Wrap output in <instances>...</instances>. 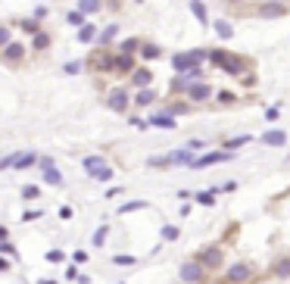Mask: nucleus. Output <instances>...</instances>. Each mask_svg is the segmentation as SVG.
Listing matches in <instances>:
<instances>
[{"label":"nucleus","instance_id":"nucleus-1","mask_svg":"<svg viewBox=\"0 0 290 284\" xmlns=\"http://www.w3.org/2000/svg\"><path fill=\"white\" fill-rule=\"evenodd\" d=\"M206 60L212 66H219L222 72H228V75H244V66H247L240 57H234V53H228V50H209Z\"/></svg>","mask_w":290,"mask_h":284},{"label":"nucleus","instance_id":"nucleus-2","mask_svg":"<svg viewBox=\"0 0 290 284\" xmlns=\"http://www.w3.org/2000/svg\"><path fill=\"white\" fill-rule=\"evenodd\" d=\"M81 63H84L87 72H94V75H106V72H113V53H110V47H97V50H90Z\"/></svg>","mask_w":290,"mask_h":284},{"label":"nucleus","instance_id":"nucleus-3","mask_svg":"<svg viewBox=\"0 0 290 284\" xmlns=\"http://www.w3.org/2000/svg\"><path fill=\"white\" fill-rule=\"evenodd\" d=\"M25 57H28V44H22V41H10L7 47H0V63H4V66H22L25 63Z\"/></svg>","mask_w":290,"mask_h":284},{"label":"nucleus","instance_id":"nucleus-4","mask_svg":"<svg viewBox=\"0 0 290 284\" xmlns=\"http://www.w3.org/2000/svg\"><path fill=\"white\" fill-rule=\"evenodd\" d=\"M203 60H206V50H184L172 57V69L175 72H187L194 66H203Z\"/></svg>","mask_w":290,"mask_h":284},{"label":"nucleus","instance_id":"nucleus-5","mask_svg":"<svg viewBox=\"0 0 290 284\" xmlns=\"http://www.w3.org/2000/svg\"><path fill=\"white\" fill-rule=\"evenodd\" d=\"M106 106H110L113 113H128L131 94L125 91V87H110V94H106Z\"/></svg>","mask_w":290,"mask_h":284},{"label":"nucleus","instance_id":"nucleus-6","mask_svg":"<svg viewBox=\"0 0 290 284\" xmlns=\"http://www.w3.org/2000/svg\"><path fill=\"white\" fill-rule=\"evenodd\" d=\"M197 262H200L203 269H222V262H225L222 247H206V250H200L197 253Z\"/></svg>","mask_w":290,"mask_h":284},{"label":"nucleus","instance_id":"nucleus-7","mask_svg":"<svg viewBox=\"0 0 290 284\" xmlns=\"http://www.w3.org/2000/svg\"><path fill=\"white\" fill-rule=\"evenodd\" d=\"M38 163V153L34 150H19V153H10V169L13 172H25Z\"/></svg>","mask_w":290,"mask_h":284},{"label":"nucleus","instance_id":"nucleus-8","mask_svg":"<svg viewBox=\"0 0 290 284\" xmlns=\"http://www.w3.org/2000/svg\"><path fill=\"white\" fill-rule=\"evenodd\" d=\"M231 159V150H212V153H203V156H194V163L187 169H206V166H215V163H225Z\"/></svg>","mask_w":290,"mask_h":284},{"label":"nucleus","instance_id":"nucleus-9","mask_svg":"<svg viewBox=\"0 0 290 284\" xmlns=\"http://www.w3.org/2000/svg\"><path fill=\"white\" fill-rule=\"evenodd\" d=\"M184 94H187V100H190V103H206L215 91H212V84H206V81H194V84H187V91H184Z\"/></svg>","mask_w":290,"mask_h":284},{"label":"nucleus","instance_id":"nucleus-10","mask_svg":"<svg viewBox=\"0 0 290 284\" xmlns=\"http://www.w3.org/2000/svg\"><path fill=\"white\" fill-rule=\"evenodd\" d=\"M203 272H206L203 265L197 262V259H190V262L181 265V272H178V275H181V281H184V284H200V281H203Z\"/></svg>","mask_w":290,"mask_h":284},{"label":"nucleus","instance_id":"nucleus-11","mask_svg":"<svg viewBox=\"0 0 290 284\" xmlns=\"http://www.w3.org/2000/svg\"><path fill=\"white\" fill-rule=\"evenodd\" d=\"M50 44H53V34L44 31V28H38L34 34H28V50H34V53H47Z\"/></svg>","mask_w":290,"mask_h":284},{"label":"nucleus","instance_id":"nucleus-12","mask_svg":"<svg viewBox=\"0 0 290 284\" xmlns=\"http://www.w3.org/2000/svg\"><path fill=\"white\" fill-rule=\"evenodd\" d=\"M250 278H253V269H250L247 262H234L231 269L225 272V281H228V284H244V281H250Z\"/></svg>","mask_w":290,"mask_h":284},{"label":"nucleus","instance_id":"nucleus-13","mask_svg":"<svg viewBox=\"0 0 290 284\" xmlns=\"http://www.w3.org/2000/svg\"><path fill=\"white\" fill-rule=\"evenodd\" d=\"M147 125H150V128H162V131H175L178 122H175V116H172L169 110H162V113H153V116L147 119Z\"/></svg>","mask_w":290,"mask_h":284},{"label":"nucleus","instance_id":"nucleus-14","mask_svg":"<svg viewBox=\"0 0 290 284\" xmlns=\"http://www.w3.org/2000/svg\"><path fill=\"white\" fill-rule=\"evenodd\" d=\"M134 66H137V60L131 53H113V72L116 75H131Z\"/></svg>","mask_w":290,"mask_h":284},{"label":"nucleus","instance_id":"nucleus-15","mask_svg":"<svg viewBox=\"0 0 290 284\" xmlns=\"http://www.w3.org/2000/svg\"><path fill=\"white\" fill-rule=\"evenodd\" d=\"M128 81H131V87H150V81H153V69H147V66H134L131 75H128Z\"/></svg>","mask_w":290,"mask_h":284},{"label":"nucleus","instance_id":"nucleus-16","mask_svg":"<svg viewBox=\"0 0 290 284\" xmlns=\"http://www.w3.org/2000/svg\"><path fill=\"white\" fill-rule=\"evenodd\" d=\"M116 38H119V25H116V22H110L106 28H97V38H94V44H97V47H110Z\"/></svg>","mask_w":290,"mask_h":284},{"label":"nucleus","instance_id":"nucleus-17","mask_svg":"<svg viewBox=\"0 0 290 284\" xmlns=\"http://www.w3.org/2000/svg\"><path fill=\"white\" fill-rule=\"evenodd\" d=\"M137 57H140V60H147V63H153V60H159V57H162V47H159V44H153V41H140Z\"/></svg>","mask_w":290,"mask_h":284},{"label":"nucleus","instance_id":"nucleus-18","mask_svg":"<svg viewBox=\"0 0 290 284\" xmlns=\"http://www.w3.org/2000/svg\"><path fill=\"white\" fill-rule=\"evenodd\" d=\"M256 13H259V19H281L287 10H284V4H271V0H268V4H262Z\"/></svg>","mask_w":290,"mask_h":284},{"label":"nucleus","instance_id":"nucleus-19","mask_svg":"<svg viewBox=\"0 0 290 284\" xmlns=\"http://www.w3.org/2000/svg\"><path fill=\"white\" fill-rule=\"evenodd\" d=\"M194 163V153L187 147H181V150H172L169 153V166H190Z\"/></svg>","mask_w":290,"mask_h":284},{"label":"nucleus","instance_id":"nucleus-20","mask_svg":"<svg viewBox=\"0 0 290 284\" xmlns=\"http://www.w3.org/2000/svg\"><path fill=\"white\" fill-rule=\"evenodd\" d=\"M41 178H44V184H50V187H63V184H66V178H63V172H60L57 166H50V169H44V172H41Z\"/></svg>","mask_w":290,"mask_h":284},{"label":"nucleus","instance_id":"nucleus-21","mask_svg":"<svg viewBox=\"0 0 290 284\" xmlns=\"http://www.w3.org/2000/svg\"><path fill=\"white\" fill-rule=\"evenodd\" d=\"M81 166H84V172H87V175H94L97 169H103V166H106V159H103L100 153H87V156L81 159Z\"/></svg>","mask_w":290,"mask_h":284},{"label":"nucleus","instance_id":"nucleus-22","mask_svg":"<svg viewBox=\"0 0 290 284\" xmlns=\"http://www.w3.org/2000/svg\"><path fill=\"white\" fill-rule=\"evenodd\" d=\"M153 103H156V91H153V87H137L134 106H153Z\"/></svg>","mask_w":290,"mask_h":284},{"label":"nucleus","instance_id":"nucleus-23","mask_svg":"<svg viewBox=\"0 0 290 284\" xmlns=\"http://www.w3.org/2000/svg\"><path fill=\"white\" fill-rule=\"evenodd\" d=\"M75 10H81L87 19H90V16H97V13L103 10V0H78V7H75Z\"/></svg>","mask_w":290,"mask_h":284},{"label":"nucleus","instance_id":"nucleus-24","mask_svg":"<svg viewBox=\"0 0 290 284\" xmlns=\"http://www.w3.org/2000/svg\"><path fill=\"white\" fill-rule=\"evenodd\" d=\"M94 38H97V25L87 19V22L78 28V41H81V44H94Z\"/></svg>","mask_w":290,"mask_h":284},{"label":"nucleus","instance_id":"nucleus-25","mask_svg":"<svg viewBox=\"0 0 290 284\" xmlns=\"http://www.w3.org/2000/svg\"><path fill=\"white\" fill-rule=\"evenodd\" d=\"M190 13L197 16V22H200V25L209 22V13H206V4H203V0H190Z\"/></svg>","mask_w":290,"mask_h":284},{"label":"nucleus","instance_id":"nucleus-26","mask_svg":"<svg viewBox=\"0 0 290 284\" xmlns=\"http://www.w3.org/2000/svg\"><path fill=\"white\" fill-rule=\"evenodd\" d=\"M262 144L281 147V144H287V134H284V131H265V134H262Z\"/></svg>","mask_w":290,"mask_h":284},{"label":"nucleus","instance_id":"nucleus-27","mask_svg":"<svg viewBox=\"0 0 290 284\" xmlns=\"http://www.w3.org/2000/svg\"><path fill=\"white\" fill-rule=\"evenodd\" d=\"M215 194H222L219 187H212V191H200V194H194V200L200 203V206H212L215 203Z\"/></svg>","mask_w":290,"mask_h":284},{"label":"nucleus","instance_id":"nucleus-28","mask_svg":"<svg viewBox=\"0 0 290 284\" xmlns=\"http://www.w3.org/2000/svg\"><path fill=\"white\" fill-rule=\"evenodd\" d=\"M137 47H140V38H125V41H119V53H131V57H137Z\"/></svg>","mask_w":290,"mask_h":284},{"label":"nucleus","instance_id":"nucleus-29","mask_svg":"<svg viewBox=\"0 0 290 284\" xmlns=\"http://www.w3.org/2000/svg\"><path fill=\"white\" fill-rule=\"evenodd\" d=\"M137 209H147V200H128L119 206V216H128V212H137Z\"/></svg>","mask_w":290,"mask_h":284},{"label":"nucleus","instance_id":"nucleus-30","mask_svg":"<svg viewBox=\"0 0 290 284\" xmlns=\"http://www.w3.org/2000/svg\"><path fill=\"white\" fill-rule=\"evenodd\" d=\"M212 28H215V34H219V38H231V34H234V28H231V22H225V19H215L212 22Z\"/></svg>","mask_w":290,"mask_h":284},{"label":"nucleus","instance_id":"nucleus-31","mask_svg":"<svg viewBox=\"0 0 290 284\" xmlns=\"http://www.w3.org/2000/svg\"><path fill=\"white\" fill-rule=\"evenodd\" d=\"M244 144H253V137H250V134H240V137H231V140H225V150H231V153H234V150H240Z\"/></svg>","mask_w":290,"mask_h":284},{"label":"nucleus","instance_id":"nucleus-32","mask_svg":"<svg viewBox=\"0 0 290 284\" xmlns=\"http://www.w3.org/2000/svg\"><path fill=\"white\" fill-rule=\"evenodd\" d=\"M19 197L28 200V203L38 200V197H41V184H22V194H19Z\"/></svg>","mask_w":290,"mask_h":284},{"label":"nucleus","instance_id":"nucleus-33","mask_svg":"<svg viewBox=\"0 0 290 284\" xmlns=\"http://www.w3.org/2000/svg\"><path fill=\"white\" fill-rule=\"evenodd\" d=\"M16 25H19V28H22L25 34H34L38 28H44V25H41V19H34V16H31V19H19Z\"/></svg>","mask_w":290,"mask_h":284},{"label":"nucleus","instance_id":"nucleus-34","mask_svg":"<svg viewBox=\"0 0 290 284\" xmlns=\"http://www.w3.org/2000/svg\"><path fill=\"white\" fill-rule=\"evenodd\" d=\"M66 22H69V25H72V28H81V25H84V22H87V16H84V13H81V10H72V13H69V16H66Z\"/></svg>","mask_w":290,"mask_h":284},{"label":"nucleus","instance_id":"nucleus-35","mask_svg":"<svg viewBox=\"0 0 290 284\" xmlns=\"http://www.w3.org/2000/svg\"><path fill=\"white\" fill-rule=\"evenodd\" d=\"M271 272H275L278 278H290V256L278 259V262H275V269H271Z\"/></svg>","mask_w":290,"mask_h":284},{"label":"nucleus","instance_id":"nucleus-36","mask_svg":"<svg viewBox=\"0 0 290 284\" xmlns=\"http://www.w3.org/2000/svg\"><path fill=\"white\" fill-rule=\"evenodd\" d=\"M113 175H116V169H113L110 163H106L103 169H97L94 175H90V178H94V181H110V178H113Z\"/></svg>","mask_w":290,"mask_h":284},{"label":"nucleus","instance_id":"nucleus-37","mask_svg":"<svg viewBox=\"0 0 290 284\" xmlns=\"http://www.w3.org/2000/svg\"><path fill=\"white\" fill-rule=\"evenodd\" d=\"M0 256H10V259H19V250L10 244V238H4L0 241Z\"/></svg>","mask_w":290,"mask_h":284},{"label":"nucleus","instance_id":"nucleus-38","mask_svg":"<svg viewBox=\"0 0 290 284\" xmlns=\"http://www.w3.org/2000/svg\"><path fill=\"white\" fill-rule=\"evenodd\" d=\"M106 238H110V225H100L97 231H94V241H90V244H94V247H103Z\"/></svg>","mask_w":290,"mask_h":284},{"label":"nucleus","instance_id":"nucleus-39","mask_svg":"<svg viewBox=\"0 0 290 284\" xmlns=\"http://www.w3.org/2000/svg\"><path fill=\"white\" fill-rule=\"evenodd\" d=\"M81 69H84V63H81V60H69V63L63 66V72H66V75H78Z\"/></svg>","mask_w":290,"mask_h":284},{"label":"nucleus","instance_id":"nucleus-40","mask_svg":"<svg viewBox=\"0 0 290 284\" xmlns=\"http://www.w3.org/2000/svg\"><path fill=\"white\" fill-rule=\"evenodd\" d=\"M159 234H162V241H178V238H181V231H178L175 225H162Z\"/></svg>","mask_w":290,"mask_h":284},{"label":"nucleus","instance_id":"nucleus-41","mask_svg":"<svg viewBox=\"0 0 290 284\" xmlns=\"http://www.w3.org/2000/svg\"><path fill=\"white\" fill-rule=\"evenodd\" d=\"M44 259L57 265V262H66V253H63V250H57V247H53V250H47V256H44Z\"/></svg>","mask_w":290,"mask_h":284},{"label":"nucleus","instance_id":"nucleus-42","mask_svg":"<svg viewBox=\"0 0 290 284\" xmlns=\"http://www.w3.org/2000/svg\"><path fill=\"white\" fill-rule=\"evenodd\" d=\"M169 113H172V116H184V113H190V103H181V100H178V103L169 106Z\"/></svg>","mask_w":290,"mask_h":284},{"label":"nucleus","instance_id":"nucleus-43","mask_svg":"<svg viewBox=\"0 0 290 284\" xmlns=\"http://www.w3.org/2000/svg\"><path fill=\"white\" fill-rule=\"evenodd\" d=\"M147 166H150V169H162V166H169V153H166V156H150V159H147Z\"/></svg>","mask_w":290,"mask_h":284},{"label":"nucleus","instance_id":"nucleus-44","mask_svg":"<svg viewBox=\"0 0 290 284\" xmlns=\"http://www.w3.org/2000/svg\"><path fill=\"white\" fill-rule=\"evenodd\" d=\"M13 41V28L10 25H0V47H7Z\"/></svg>","mask_w":290,"mask_h":284},{"label":"nucleus","instance_id":"nucleus-45","mask_svg":"<svg viewBox=\"0 0 290 284\" xmlns=\"http://www.w3.org/2000/svg\"><path fill=\"white\" fill-rule=\"evenodd\" d=\"M113 262H116V265H137V256H125V253H119V256H113Z\"/></svg>","mask_w":290,"mask_h":284},{"label":"nucleus","instance_id":"nucleus-46","mask_svg":"<svg viewBox=\"0 0 290 284\" xmlns=\"http://www.w3.org/2000/svg\"><path fill=\"white\" fill-rule=\"evenodd\" d=\"M184 147H187L190 153H200V150L206 147V140H200V137H194V140H187V144H184Z\"/></svg>","mask_w":290,"mask_h":284},{"label":"nucleus","instance_id":"nucleus-47","mask_svg":"<svg viewBox=\"0 0 290 284\" xmlns=\"http://www.w3.org/2000/svg\"><path fill=\"white\" fill-rule=\"evenodd\" d=\"M90 259V253L87 250H75V253H72V262H75V265H84Z\"/></svg>","mask_w":290,"mask_h":284},{"label":"nucleus","instance_id":"nucleus-48","mask_svg":"<svg viewBox=\"0 0 290 284\" xmlns=\"http://www.w3.org/2000/svg\"><path fill=\"white\" fill-rule=\"evenodd\" d=\"M41 216H44V212H41V209H28V212H25V216H22V222H38Z\"/></svg>","mask_w":290,"mask_h":284},{"label":"nucleus","instance_id":"nucleus-49","mask_svg":"<svg viewBox=\"0 0 290 284\" xmlns=\"http://www.w3.org/2000/svg\"><path fill=\"white\" fill-rule=\"evenodd\" d=\"M215 97H219V103H234V100H237V97H234V91H219Z\"/></svg>","mask_w":290,"mask_h":284},{"label":"nucleus","instance_id":"nucleus-50","mask_svg":"<svg viewBox=\"0 0 290 284\" xmlns=\"http://www.w3.org/2000/svg\"><path fill=\"white\" fill-rule=\"evenodd\" d=\"M34 166H38V169L44 172V169H50V166H57V163H53L50 156H38V163H34Z\"/></svg>","mask_w":290,"mask_h":284},{"label":"nucleus","instance_id":"nucleus-51","mask_svg":"<svg viewBox=\"0 0 290 284\" xmlns=\"http://www.w3.org/2000/svg\"><path fill=\"white\" fill-rule=\"evenodd\" d=\"M66 278H69V281H75V278H78V265H75V262H69V265H66Z\"/></svg>","mask_w":290,"mask_h":284},{"label":"nucleus","instance_id":"nucleus-52","mask_svg":"<svg viewBox=\"0 0 290 284\" xmlns=\"http://www.w3.org/2000/svg\"><path fill=\"white\" fill-rule=\"evenodd\" d=\"M122 194H125V187H110L103 197H106V200H116V197H122Z\"/></svg>","mask_w":290,"mask_h":284},{"label":"nucleus","instance_id":"nucleus-53","mask_svg":"<svg viewBox=\"0 0 290 284\" xmlns=\"http://www.w3.org/2000/svg\"><path fill=\"white\" fill-rule=\"evenodd\" d=\"M128 122H131V125H134V128H140V131H147V128H150V125H147V122H143V119H137V116H131Z\"/></svg>","mask_w":290,"mask_h":284},{"label":"nucleus","instance_id":"nucleus-54","mask_svg":"<svg viewBox=\"0 0 290 284\" xmlns=\"http://www.w3.org/2000/svg\"><path fill=\"white\" fill-rule=\"evenodd\" d=\"M47 13H50V10H47L44 4H38V7H34V13H31V16H34V19H44V16H47Z\"/></svg>","mask_w":290,"mask_h":284},{"label":"nucleus","instance_id":"nucleus-55","mask_svg":"<svg viewBox=\"0 0 290 284\" xmlns=\"http://www.w3.org/2000/svg\"><path fill=\"white\" fill-rule=\"evenodd\" d=\"M265 119H268V122H275V119H278V106H271V110H265Z\"/></svg>","mask_w":290,"mask_h":284},{"label":"nucleus","instance_id":"nucleus-56","mask_svg":"<svg viewBox=\"0 0 290 284\" xmlns=\"http://www.w3.org/2000/svg\"><path fill=\"white\" fill-rule=\"evenodd\" d=\"M60 219H72V206H60Z\"/></svg>","mask_w":290,"mask_h":284},{"label":"nucleus","instance_id":"nucleus-57","mask_svg":"<svg viewBox=\"0 0 290 284\" xmlns=\"http://www.w3.org/2000/svg\"><path fill=\"white\" fill-rule=\"evenodd\" d=\"M0 272H10V259H4V256H0Z\"/></svg>","mask_w":290,"mask_h":284},{"label":"nucleus","instance_id":"nucleus-58","mask_svg":"<svg viewBox=\"0 0 290 284\" xmlns=\"http://www.w3.org/2000/svg\"><path fill=\"white\" fill-rule=\"evenodd\" d=\"M75 281H78V284H90V278H87V275H81V272H78V278H75Z\"/></svg>","mask_w":290,"mask_h":284},{"label":"nucleus","instance_id":"nucleus-59","mask_svg":"<svg viewBox=\"0 0 290 284\" xmlns=\"http://www.w3.org/2000/svg\"><path fill=\"white\" fill-rule=\"evenodd\" d=\"M38 284H60V281H53V278H41Z\"/></svg>","mask_w":290,"mask_h":284},{"label":"nucleus","instance_id":"nucleus-60","mask_svg":"<svg viewBox=\"0 0 290 284\" xmlns=\"http://www.w3.org/2000/svg\"><path fill=\"white\" fill-rule=\"evenodd\" d=\"M4 238H7V228H4V225H0V241H4Z\"/></svg>","mask_w":290,"mask_h":284},{"label":"nucleus","instance_id":"nucleus-61","mask_svg":"<svg viewBox=\"0 0 290 284\" xmlns=\"http://www.w3.org/2000/svg\"><path fill=\"white\" fill-rule=\"evenodd\" d=\"M231 4H240V0H231Z\"/></svg>","mask_w":290,"mask_h":284}]
</instances>
